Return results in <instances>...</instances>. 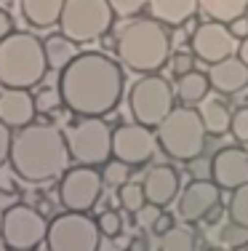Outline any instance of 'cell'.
Returning <instances> with one entry per match:
<instances>
[{
	"mask_svg": "<svg viewBox=\"0 0 248 251\" xmlns=\"http://www.w3.org/2000/svg\"><path fill=\"white\" fill-rule=\"evenodd\" d=\"M64 107L78 118H104L120 104L126 77L115 59L102 51H83L59 73Z\"/></svg>",
	"mask_w": 248,
	"mask_h": 251,
	"instance_id": "cell-1",
	"label": "cell"
},
{
	"mask_svg": "<svg viewBox=\"0 0 248 251\" xmlns=\"http://www.w3.org/2000/svg\"><path fill=\"white\" fill-rule=\"evenodd\" d=\"M69 145L67 134L54 123H29L14 131L8 152V166L22 182L45 184L59 179L69 169Z\"/></svg>",
	"mask_w": 248,
	"mask_h": 251,
	"instance_id": "cell-2",
	"label": "cell"
},
{
	"mask_svg": "<svg viewBox=\"0 0 248 251\" xmlns=\"http://www.w3.org/2000/svg\"><path fill=\"white\" fill-rule=\"evenodd\" d=\"M117 62L131 73L155 75L171 62V38L165 25L152 16H139L117 32Z\"/></svg>",
	"mask_w": 248,
	"mask_h": 251,
	"instance_id": "cell-3",
	"label": "cell"
},
{
	"mask_svg": "<svg viewBox=\"0 0 248 251\" xmlns=\"http://www.w3.org/2000/svg\"><path fill=\"white\" fill-rule=\"evenodd\" d=\"M48 73L43 40L32 32L14 29L0 40V88H29L43 83Z\"/></svg>",
	"mask_w": 248,
	"mask_h": 251,
	"instance_id": "cell-4",
	"label": "cell"
},
{
	"mask_svg": "<svg viewBox=\"0 0 248 251\" xmlns=\"http://www.w3.org/2000/svg\"><path fill=\"white\" fill-rule=\"evenodd\" d=\"M160 152H165L176 163H192L205 150V131L203 118L195 107H174L165 121L155 128Z\"/></svg>",
	"mask_w": 248,
	"mask_h": 251,
	"instance_id": "cell-5",
	"label": "cell"
},
{
	"mask_svg": "<svg viewBox=\"0 0 248 251\" xmlns=\"http://www.w3.org/2000/svg\"><path fill=\"white\" fill-rule=\"evenodd\" d=\"M48 219L27 203H11L0 211V243L5 251H35L45 243Z\"/></svg>",
	"mask_w": 248,
	"mask_h": 251,
	"instance_id": "cell-6",
	"label": "cell"
},
{
	"mask_svg": "<svg viewBox=\"0 0 248 251\" xmlns=\"http://www.w3.org/2000/svg\"><path fill=\"white\" fill-rule=\"evenodd\" d=\"M115 11L110 0H67L59 19V32L75 43H93L112 27Z\"/></svg>",
	"mask_w": 248,
	"mask_h": 251,
	"instance_id": "cell-7",
	"label": "cell"
},
{
	"mask_svg": "<svg viewBox=\"0 0 248 251\" xmlns=\"http://www.w3.org/2000/svg\"><path fill=\"white\" fill-rule=\"evenodd\" d=\"M171 110H174V86L163 75H141L128 88V112L134 123L158 128Z\"/></svg>",
	"mask_w": 248,
	"mask_h": 251,
	"instance_id": "cell-8",
	"label": "cell"
},
{
	"mask_svg": "<svg viewBox=\"0 0 248 251\" xmlns=\"http://www.w3.org/2000/svg\"><path fill=\"white\" fill-rule=\"evenodd\" d=\"M112 126L104 118H80L69 126L67 145L69 155L78 166H93L102 169L112 160Z\"/></svg>",
	"mask_w": 248,
	"mask_h": 251,
	"instance_id": "cell-9",
	"label": "cell"
},
{
	"mask_svg": "<svg viewBox=\"0 0 248 251\" xmlns=\"http://www.w3.org/2000/svg\"><path fill=\"white\" fill-rule=\"evenodd\" d=\"M102 230L91 214L62 211L48 222L45 249L48 251H99Z\"/></svg>",
	"mask_w": 248,
	"mask_h": 251,
	"instance_id": "cell-10",
	"label": "cell"
},
{
	"mask_svg": "<svg viewBox=\"0 0 248 251\" xmlns=\"http://www.w3.org/2000/svg\"><path fill=\"white\" fill-rule=\"evenodd\" d=\"M104 193V179L102 171L93 169V166H78L67 169L59 176V203H62L64 211H80L88 214L93 206L99 203Z\"/></svg>",
	"mask_w": 248,
	"mask_h": 251,
	"instance_id": "cell-11",
	"label": "cell"
},
{
	"mask_svg": "<svg viewBox=\"0 0 248 251\" xmlns=\"http://www.w3.org/2000/svg\"><path fill=\"white\" fill-rule=\"evenodd\" d=\"M160 150L158 134L141 123H120L112 131V158L134 166H144Z\"/></svg>",
	"mask_w": 248,
	"mask_h": 251,
	"instance_id": "cell-12",
	"label": "cell"
},
{
	"mask_svg": "<svg viewBox=\"0 0 248 251\" xmlns=\"http://www.w3.org/2000/svg\"><path fill=\"white\" fill-rule=\"evenodd\" d=\"M240 40L229 32L224 22H203L190 38L192 53L205 64H219L229 56H238Z\"/></svg>",
	"mask_w": 248,
	"mask_h": 251,
	"instance_id": "cell-13",
	"label": "cell"
},
{
	"mask_svg": "<svg viewBox=\"0 0 248 251\" xmlns=\"http://www.w3.org/2000/svg\"><path fill=\"white\" fill-rule=\"evenodd\" d=\"M222 206V187L214 179H192L176 198V208L184 222H205Z\"/></svg>",
	"mask_w": 248,
	"mask_h": 251,
	"instance_id": "cell-14",
	"label": "cell"
},
{
	"mask_svg": "<svg viewBox=\"0 0 248 251\" xmlns=\"http://www.w3.org/2000/svg\"><path fill=\"white\" fill-rule=\"evenodd\" d=\"M211 179L222 190H238L248 184V150L243 145H229L222 147L211 158Z\"/></svg>",
	"mask_w": 248,
	"mask_h": 251,
	"instance_id": "cell-15",
	"label": "cell"
},
{
	"mask_svg": "<svg viewBox=\"0 0 248 251\" xmlns=\"http://www.w3.org/2000/svg\"><path fill=\"white\" fill-rule=\"evenodd\" d=\"M35 118H38V107L29 88H0V121L8 128H24L35 123Z\"/></svg>",
	"mask_w": 248,
	"mask_h": 251,
	"instance_id": "cell-16",
	"label": "cell"
},
{
	"mask_svg": "<svg viewBox=\"0 0 248 251\" xmlns=\"http://www.w3.org/2000/svg\"><path fill=\"white\" fill-rule=\"evenodd\" d=\"M141 187H144L147 203L165 208V206H171V203L179 198L181 176H179V171H176L174 166H152V169L147 171Z\"/></svg>",
	"mask_w": 248,
	"mask_h": 251,
	"instance_id": "cell-17",
	"label": "cell"
},
{
	"mask_svg": "<svg viewBox=\"0 0 248 251\" xmlns=\"http://www.w3.org/2000/svg\"><path fill=\"white\" fill-rule=\"evenodd\" d=\"M208 80L211 88L219 94H240L243 88H248V64L240 56H229L219 64H211L208 70Z\"/></svg>",
	"mask_w": 248,
	"mask_h": 251,
	"instance_id": "cell-18",
	"label": "cell"
},
{
	"mask_svg": "<svg viewBox=\"0 0 248 251\" xmlns=\"http://www.w3.org/2000/svg\"><path fill=\"white\" fill-rule=\"evenodd\" d=\"M200 0H150L152 19L163 22L168 27H181L198 14Z\"/></svg>",
	"mask_w": 248,
	"mask_h": 251,
	"instance_id": "cell-19",
	"label": "cell"
},
{
	"mask_svg": "<svg viewBox=\"0 0 248 251\" xmlns=\"http://www.w3.org/2000/svg\"><path fill=\"white\" fill-rule=\"evenodd\" d=\"M64 3H67V0H19L22 16H24V22L35 29H48V27L59 25Z\"/></svg>",
	"mask_w": 248,
	"mask_h": 251,
	"instance_id": "cell-20",
	"label": "cell"
},
{
	"mask_svg": "<svg viewBox=\"0 0 248 251\" xmlns=\"http://www.w3.org/2000/svg\"><path fill=\"white\" fill-rule=\"evenodd\" d=\"M43 49H45V62H48V70H56L62 73L75 56H78V43L69 40L64 32H54L43 40Z\"/></svg>",
	"mask_w": 248,
	"mask_h": 251,
	"instance_id": "cell-21",
	"label": "cell"
},
{
	"mask_svg": "<svg viewBox=\"0 0 248 251\" xmlns=\"http://www.w3.org/2000/svg\"><path fill=\"white\" fill-rule=\"evenodd\" d=\"M200 118H203V126L208 131V136H224L229 134V126H232V112H229L227 101L216 99H205L200 104Z\"/></svg>",
	"mask_w": 248,
	"mask_h": 251,
	"instance_id": "cell-22",
	"label": "cell"
},
{
	"mask_svg": "<svg viewBox=\"0 0 248 251\" xmlns=\"http://www.w3.org/2000/svg\"><path fill=\"white\" fill-rule=\"evenodd\" d=\"M208 91H211L208 75L198 73V70H192V73L181 75L179 80H176V97H179L181 104H187V107L203 104V101L208 99Z\"/></svg>",
	"mask_w": 248,
	"mask_h": 251,
	"instance_id": "cell-23",
	"label": "cell"
},
{
	"mask_svg": "<svg viewBox=\"0 0 248 251\" xmlns=\"http://www.w3.org/2000/svg\"><path fill=\"white\" fill-rule=\"evenodd\" d=\"M200 11L211 22H224L229 25L232 19H240L248 11V0H200Z\"/></svg>",
	"mask_w": 248,
	"mask_h": 251,
	"instance_id": "cell-24",
	"label": "cell"
},
{
	"mask_svg": "<svg viewBox=\"0 0 248 251\" xmlns=\"http://www.w3.org/2000/svg\"><path fill=\"white\" fill-rule=\"evenodd\" d=\"M195 232L190 227H179L174 225L165 235H160V243H158V251H195Z\"/></svg>",
	"mask_w": 248,
	"mask_h": 251,
	"instance_id": "cell-25",
	"label": "cell"
},
{
	"mask_svg": "<svg viewBox=\"0 0 248 251\" xmlns=\"http://www.w3.org/2000/svg\"><path fill=\"white\" fill-rule=\"evenodd\" d=\"M117 203H120L123 211H128V214H139L141 208L147 206L144 187H141L139 182H126L123 187H117Z\"/></svg>",
	"mask_w": 248,
	"mask_h": 251,
	"instance_id": "cell-26",
	"label": "cell"
},
{
	"mask_svg": "<svg viewBox=\"0 0 248 251\" xmlns=\"http://www.w3.org/2000/svg\"><path fill=\"white\" fill-rule=\"evenodd\" d=\"M227 217H229V222H232V225L248 230V184L232 190L229 203H227Z\"/></svg>",
	"mask_w": 248,
	"mask_h": 251,
	"instance_id": "cell-27",
	"label": "cell"
},
{
	"mask_svg": "<svg viewBox=\"0 0 248 251\" xmlns=\"http://www.w3.org/2000/svg\"><path fill=\"white\" fill-rule=\"evenodd\" d=\"M102 179H104V184L107 187H123L126 182H131V166L128 163H123V160H117V158H112L107 160V163L102 166Z\"/></svg>",
	"mask_w": 248,
	"mask_h": 251,
	"instance_id": "cell-28",
	"label": "cell"
},
{
	"mask_svg": "<svg viewBox=\"0 0 248 251\" xmlns=\"http://www.w3.org/2000/svg\"><path fill=\"white\" fill-rule=\"evenodd\" d=\"M35 107H38V112H56L59 107H64V99H62V91H59V86H43L38 88V94H35Z\"/></svg>",
	"mask_w": 248,
	"mask_h": 251,
	"instance_id": "cell-29",
	"label": "cell"
},
{
	"mask_svg": "<svg viewBox=\"0 0 248 251\" xmlns=\"http://www.w3.org/2000/svg\"><path fill=\"white\" fill-rule=\"evenodd\" d=\"M96 225H99V230H102V238H110V241H115V238L123 232V217L115 211V208H107V211L99 214Z\"/></svg>",
	"mask_w": 248,
	"mask_h": 251,
	"instance_id": "cell-30",
	"label": "cell"
},
{
	"mask_svg": "<svg viewBox=\"0 0 248 251\" xmlns=\"http://www.w3.org/2000/svg\"><path fill=\"white\" fill-rule=\"evenodd\" d=\"M229 134L235 136L238 145H248V107H238L232 112V126H229Z\"/></svg>",
	"mask_w": 248,
	"mask_h": 251,
	"instance_id": "cell-31",
	"label": "cell"
},
{
	"mask_svg": "<svg viewBox=\"0 0 248 251\" xmlns=\"http://www.w3.org/2000/svg\"><path fill=\"white\" fill-rule=\"evenodd\" d=\"M171 70H174L176 77L192 73L195 70V53L192 51H176L174 56H171Z\"/></svg>",
	"mask_w": 248,
	"mask_h": 251,
	"instance_id": "cell-32",
	"label": "cell"
},
{
	"mask_svg": "<svg viewBox=\"0 0 248 251\" xmlns=\"http://www.w3.org/2000/svg\"><path fill=\"white\" fill-rule=\"evenodd\" d=\"M115 16H136L144 5H150V0H110Z\"/></svg>",
	"mask_w": 248,
	"mask_h": 251,
	"instance_id": "cell-33",
	"label": "cell"
},
{
	"mask_svg": "<svg viewBox=\"0 0 248 251\" xmlns=\"http://www.w3.org/2000/svg\"><path fill=\"white\" fill-rule=\"evenodd\" d=\"M222 241L229 243V246H246L248 243V230L229 222V227H224V232H222Z\"/></svg>",
	"mask_w": 248,
	"mask_h": 251,
	"instance_id": "cell-34",
	"label": "cell"
},
{
	"mask_svg": "<svg viewBox=\"0 0 248 251\" xmlns=\"http://www.w3.org/2000/svg\"><path fill=\"white\" fill-rule=\"evenodd\" d=\"M11 139H14V128H8L0 121V166L8 163V152H11Z\"/></svg>",
	"mask_w": 248,
	"mask_h": 251,
	"instance_id": "cell-35",
	"label": "cell"
},
{
	"mask_svg": "<svg viewBox=\"0 0 248 251\" xmlns=\"http://www.w3.org/2000/svg\"><path fill=\"white\" fill-rule=\"evenodd\" d=\"M160 211H163L160 206H152V203H147V206L136 214L139 225H144V227H150V230H152V225H155V219H158V217H160Z\"/></svg>",
	"mask_w": 248,
	"mask_h": 251,
	"instance_id": "cell-36",
	"label": "cell"
},
{
	"mask_svg": "<svg viewBox=\"0 0 248 251\" xmlns=\"http://www.w3.org/2000/svg\"><path fill=\"white\" fill-rule=\"evenodd\" d=\"M174 225H176L174 214H168V211H160V217L155 219V225H152V232H155V235H165V232H168Z\"/></svg>",
	"mask_w": 248,
	"mask_h": 251,
	"instance_id": "cell-37",
	"label": "cell"
},
{
	"mask_svg": "<svg viewBox=\"0 0 248 251\" xmlns=\"http://www.w3.org/2000/svg\"><path fill=\"white\" fill-rule=\"evenodd\" d=\"M227 27H229V32H232L238 40H246V38H248V16H240V19H232Z\"/></svg>",
	"mask_w": 248,
	"mask_h": 251,
	"instance_id": "cell-38",
	"label": "cell"
},
{
	"mask_svg": "<svg viewBox=\"0 0 248 251\" xmlns=\"http://www.w3.org/2000/svg\"><path fill=\"white\" fill-rule=\"evenodd\" d=\"M126 251H152V246H150V238H147V235H134L131 241H128Z\"/></svg>",
	"mask_w": 248,
	"mask_h": 251,
	"instance_id": "cell-39",
	"label": "cell"
},
{
	"mask_svg": "<svg viewBox=\"0 0 248 251\" xmlns=\"http://www.w3.org/2000/svg\"><path fill=\"white\" fill-rule=\"evenodd\" d=\"M11 32H14V19H11V14L5 8H0V40Z\"/></svg>",
	"mask_w": 248,
	"mask_h": 251,
	"instance_id": "cell-40",
	"label": "cell"
},
{
	"mask_svg": "<svg viewBox=\"0 0 248 251\" xmlns=\"http://www.w3.org/2000/svg\"><path fill=\"white\" fill-rule=\"evenodd\" d=\"M238 56L248 64V38H246V40H240V46H238Z\"/></svg>",
	"mask_w": 248,
	"mask_h": 251,
	"instance_id": "cell-41",
	"label": "cell"
},
{
	"mask_svg": "<svg viewBox=\"0 0 248 251\" xmlns=\"http://www.w3.org/2000/svg\"><path fill=\"white\" fill-rule=\"evenodd\" d=\"M99 251H123V249L115 246V241H110V238H107V243H102V246H99Z\"/></svg>",
	"mask_w": 248,
	"mask_h": 251,
	"instance_id": "cell-42",
	"label": "cell"
},
{
	"mask_svg": "<svg viewBox=\"0 0 248 251\" xmlns=\"http://www.w3.org/2000/svg\"><path fill=\"white\" fill-rule=\"evenodd\" d=\"M208 251H227V249H222V246H214V249H208Z\"/></svg>",
	"mask_w": 248,
	"mask_h": 251,
	"instance_id": "cell-43",
	"label": "cell"
},
{
	"mask_svg": "<svg viewBox=\"0 0 248 251\" xmlns=\"http://www.w3.org/2000/svg\"><path fill=\"white\" fill-rule=\"evenodd\" d=\"M35 251H48V249H35Z\"/></svg>",
	"mask_w": 248,
	"mask_h": 251,
	"instance_id": "cell-44",
	"label": "cell"
},
{
	"mask_svg": "<svg viewBox=\"0 0 248 251\" xmlns=\"http://www.w3.org/2000/svg\"><path fill=\"white\" fill-rule=\"evenodd\" d=\"M243 251H248V243H246V246H243Z\"/></svg>",
	"mask_w": 248,
	"mask_h": 251,
	"instance_id": "cell-45",
	"label": "cell"
}]
</instances>
